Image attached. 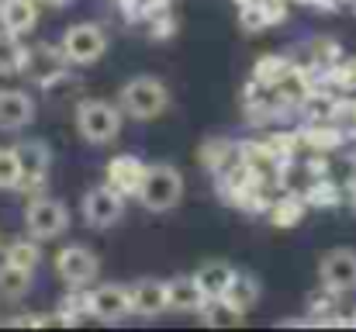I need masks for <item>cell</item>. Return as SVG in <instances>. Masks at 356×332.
<instances>
[{"label":"cell","mask_w":356,"mask_h":332,"mask_svg":"<svg viewBox=\"0 0 356 332\" xmlns=\"http://www.w3.org/2000/svg\"><path fill=\"white\" fill-rule=\"evenodd\" d=\"M121 114L124 111L111 101H101V97H83L76 104V132L83 142L90 145H111L121 135Z\"/></svg>","instance_id":"6da1fadb"},{"label":"cell","mask_w":356,"mask_h":332,"mask_svg":"<svg viewBox=\"0 0 356 332\" xmlns=\"http://www.w3.org/2000/svg\"><path fill=\"white\" fill-rule=\"evenodd\" d=\"M118 108L135 121H152L170 108V90L156 77H131L118 94Z\"/></svg>","instance_id":"7a4b0ae2"},{"label":"cell","mask_w":356,"mask_h":332,"mask_svg":"<svg viewBox=\"0 0 356 332\" xmlns=\"http://www.w3.org/2000/svg\"><path fill=\"white\" fill-rule=\"evenodd\" d=\"M180 198H184V173L173 163L149 166V173L142 180V191H138L142 208H149V212H170V208L180 205Z\"/></svg>","instance_id":"3957f363"},{"label":"cell","mask_w":356,"mask_h":332,"mask_svg":"<svg viewBox=\"0 0 356 332\" xmlns=\"http://www.w3.org/2000/svg\"><path fill=\"white\" fill-rule=\"evenodd\" d=\"M73 63L66 59L63 45H49V42H38L24 52V66H21V77H28L35 87H56L66 80V70Z\"/></svg>","instance_id":"277c9868"},{"label":"cell","mask_w":356,"mask_h":332,"mask_svg":"<svg viewBox=\"0 0 356 332\" xmlns=\"http://www.w3.org/2000/svg\"><path fill=\"white\" fill-rule=\"evenodd\" d=\"M59 45H63V52L73 66H94L108 52V31L94 21H80V24L66 28Z\"/></svg>","instance_id":"5b68a950"},{"label":"cell","mask_w":356,"mask_h":332,"mask_svg":"<svg viewBox=\"0 0 356 332\" xmlns=\"http://www.w3.org/2000/svg\"><path fill=\"white\" fill-rule=\"evenodd\" d=\"M17 156H21V184H17V194H31L38 198L49 184V166H52V149L42 142V139H24L14 145Z\"/></svg>","instance_id":"8992f818"},{"label":"cell","mask_w":356,"mask_h":332,"mask_svg":"<svg viewBox=\"0 0 356 332\" xmlns=\"http://www.w3.org/2000/svg\"><path fill=\"white\" fill-rule=\"evenodd\" d=\"M124 201H128V198H121L111 184H97V187H90V191L83 194L80 215H83V221H87L90 228L104 232V228H115V225L124 219Z\"/></svg>","instance_id":"52a82bcc"},{"label":"cell","mask_w":356,"mask_h":332,"mask_svg":"<svg viewBox=\"0 0 356 332\" xmlns=\"http://www.w3.org/2000/svg\"><path fill=\"white\" fill-rule=\"evenodd\" d=\"M24 228L35 239H59L70 228V208L56 198H31L24 205Z\"/></svg>","instance_id":"ba28073f"},{"label":"cell","mask_w":356,"mask_h":332,"mask_svg":"<svg viewBox=\"0 0 356 332\" xmlns=\"http://www.w3.org/2000/svg\"><path fill=\"white\" fill-rule=\"evenodd\" d=\"M56 274L66 287H90L101 274V260L87 246H66L56 256Z\"/></svg>","instance_id":"9c48e42d"},{"label":"cell","mask_w":356,"mask_h":332,"mask_svg":"<svg viewBox=\"0 0 356 332\" xmlns=\"http://www.w3.org/2000/svg\"><path fill=\"white\" fill-rule=\"evenodd\" d=\"M318 277H322V287H329L336 294L356 291V253L353 249H332V253H325L322 263H318Z\"/></svg>","instance_id":"30bf717a"},{"label":"cell","mask_w":356,"mask_h":332,"mask_svg":"<svg viewBox=\"0 0 356 332\" xmlns=\"http://www.w3.org/2000/svg\"><path fill=\"white\" fill-rule=\"evenodd\" d=\"M145 173H149V166H145L138 156L121 152V156H115V159L104 166V184H111L121 198H138Z\"/></svg>","instance_id":"8fae6325"},{"label":"cell","mask_w":356,"mask_h":332,"mask_svg":"<svg viewBox=\"0 0 356 332\" xmlns=\"http://www.w3.org/2000/svg\"><path fill=\"white\" fill-rule=\"evenodd\" d=\"M90 315L101 322H121L131 315V287L124 284H101L90 291Z\"/></svg>","instance_id":"7c38bea8"},{"label":"cell","mask_w":356,"mask_h":332,"mask_svg":"<svg viewBox=\"0 0 356 332\" xmlns=\"http://www.w3.org/2000/svg\"><path fill=\"white\" fill-rule=\"evenodd\" d=\"M131 287V315H142V319H156L170 308V294H166V280H156V277H142Z\"/></svg>","instance_id":"4fadbf2b"},{"label":"cell","mask_w":356,"mask_h":332,"mask_svg":"<svg viewBox=\"0 0 356 332\" xmlns=\"http://www.w3.org/2000/svg\"><path fill=\"white\" fill-rule=\"evenodd\" d=\"M38 28V3L35 0H0V31L24 38Z\"/></svg>","instance_id":"5bb4252c"},{"label":"cell","mask_w":356,"mask_h":332,"mask_svg":"<svg viewBox=\"0 0 356 332\" xmlns=\"http://www.w3.org/2000/svg\"><path fill=\"white\" fill-rule=\"evenodd\" d=\"M35 121V101L24 90H0V128L21 132Z\"/></svg>","instance_id":"9a60e30c"},{"label":"cell","mask_w":356,"mask_h":332,"mask_svg":"<svg viewBox=\"0 0 356 332\" xmlns=\"http://www.w3.org/2000/svg\"><path fill=\"white\" fill-rule=\"evenodd\" d=\"M166 294H170V312H201L208 305V294L201 291L197 277H173L166 284Z\"/></svg>","instance_id":"2e32d148"},{"label":"cell","mask_w":356,"mask_h":332,"mask_svg":"<svg viewBox=\"0 0 356 332\" xmlns=\"http://www.w3.org/2000/svg\"><path fill=\"white\" fill-rule=\"evenodd\" d=\"M298 135H301V145L312 152H332L346 142V132L336 121H308Z\"/></svg>","instance_id":"e0dca14e"},{"label":"cell","mask_w":356,"mask_h":332,"mask_svg":"<svg viewBox=\"0 0 356 332\" xmlns=\"http://www.w3.org/2000/svg\"><path fill=\"white\" fill-rule=\"evenodd\" d=\"M305 212H308V201H305V194H298V191L280 194V198L270 201V208H266L270 225H277V228H294V225H301Z\"/></svg>","instance_id":"ac0fdd59"},{"label":"cell","mask_w":356,"mask_h":332,"mask_svg":"<svg viewBox=\"0 0 356 332\" xmlns=\"http://www.w3.org/2000/svg\"><path fill=\"white\" fill-rule=\"evenodd\" d=\"M197 159H201L204 170L225 173V170L238 159V142H229V139H204L201 149H197Z\"/></svg>","instance_id":"d6986e66"},{"label":"cell","mask_w":356,"mask_h":332,"mask_svg":"<svg viewBox=\"0 0 356 332\" xmlns=\"http://www.w3.org/2000/svg\"><path fill=\"white\" fill-rule=\"evenodd\" d=\"M42 239H35L31 232L28 235H17V239H10L7 246H3V263H10V267H21V270H38V263H42V246H38Z\"/></svg>","instance_id":"ffe728a7"},{"label":"cell","mask_w":356,"mask_h":332,"mask_svg":"<svg viewBox=\"0 0 356 332\" xmlns=\"http://www.w3.org/2000/svg\"><path fill=\"white\" fill-rule=\"evenodd\" d=\"M194 277H197L201 291H204V294H208V301H211V298H225V291H229V284H232L236 270H232L229 263H222V260H208Z\"/></svg>","instance_id":"44dd1931"},{"label":"cell","mask_w":356,"mask_h":332,"mask_svg":"<svg viewBox=\"0 0 356 332\" xmlns=\"http://www.w3.org/2000/svg\"><path fill=\"white\" fill-rule=\"evenodd\" d=\"M197 315H201V322H204L208 329H238L242 319H245V312H238L236 305L225 301V298H211Z\"/></svg>","instance_id":"7402d4cb"},{"label":"cell","mask_w":356,"mask_h":332,"mask_svg":"<svg viewBox=\"0 0 356 332\" xmlns=\"http://www.w3.org/2000/svg\"><path fill=\"white\" fill-rule=\"evenodd\" d=\"M305 201H308V208H336V205H343L346 198H343V184L336 180V177H315L308 187H305Z\"/></svg>","instance_id":"603a6c76"},{"label":"cell","mask_w":356,"mask_h":332,"mask_svg":"<svg viewBox=\"0 0 356 332\" xmlns=\"http://www.w3.org/2000/svg\"><path fill=\"white\" fill-rule=\"evenodd\" d=\"M291 70H294V59H287V56H259V59L252 63V80H256L259 87L273 90Z\"/></svg>","instance_id":"cb8c5ba5"},{"label":"cell","mask_w":356,"mask_h":332,"mask_svg":"<svg viewBox=\"0 0 356 332\" xmlns=\"http://www.w3.org/2000/svg\"><path fill=\"white\" fill-rule=\"evenodd\" d=\"M31 291V270L0 263V301H21Z\"/></svg>","instance_id":"d4e9b609"},{"label":"cell","mask_w":356,"mask_h":332,"mask_svg":"<svg viewBox=\"0 0 356 332\" xmlns=\"http://www.w3.org/2000/svg\"><path fill=\"white\" fill-rule=\"evenodd\" d=\"M225 301H232L238 312H252L256 301H259V280L252 274H238L236 270V277H232V284L225 291Z\"/></svg>","instance_id":"484cf974"},{"label":"cell","mask_w":356,"mask_h":332,"mask_svg":"<svg viewBox=\"0 0 356 332\" xmlns=\"http://www.w3.org/2000/svg\"><path fill=\"white\" fill-rule=\"evenodd\" d=\"M24 52L28 45H21V38L0 31V77H17L24 66Z\"/></svg>","instance_id":"4316f807"},{"label":"cell","mask_w":356,"mask_h":332,"mask_svg":"<svg viewBox=\"0 0 356 332\" xmlns=\"http://www.w3.org/2000/svg\"><path fill=\"white\" fill-rule=\"evenodd\" d=\"M21 184V156L14 145H0V191H17Z\"/></svg>","instance_id":"83f0119b"},{"label":"cell","mask_w":356,"mask_h":332,"mask_svg":"<svg viewBox=\"0 0 356 332\" xmlns=\"http://www.w3.org/2000/svg\"><path fill=\"white\" fill-rule=\"evenodd\" d=\"M170 35H177V21L163 10V14H156V17H149V38H170Z\"/></svg>","instance_id":"f1b7e54d"},{"label":"cell","mask_w":356,"mask_h":332,"mask_svg":"<svg viewBox=\"0 0 356 332\" xmlns=\"http://www.w3.org/2000/svg\"><path fill=\"white\" fill-rule=\"evenodd\" d=\"M163 10H170V0H138V7H135V17H156V14H163Z\"/></svg>","instance_id":"f546056e"},{"label":"cell","mask_w":356,"mask_h":332,"mask_svg":"<svg viewBox=\"0 0 356 332\" xmlns=\"http://www.w3.org/2000/svg\"><path fill=\"white\" fill-rule=\"evenodd\" d=\"M45 3H49V7H70L73 0H45Z\"/></svg>","instance_id":"4dcf8cb0"},{"label":"cell","mask_w":356,"mask_h":332,"mask_svg":"<svg viewBox=\"0 0 356 332\" xmlns=\"http://www.w3.org/2000/svg\"><path fill=\"white\" fill-rule=\"evenodd\" d=\"M350 322H353V326H356V312H353V315H350Z\"/></svg>","instance_id":"1f68e13d"},{"label":"cell","mask_w":356,"mask_h":332,"mask_svg":"<svg viewBox=\"0 0 356 332\" xmlns=\"http://www.w3.org/2000/svg\"><path fill=\"white\" fill-rule=\"evenodd\" d=\"M0 249H3V246H0Z\"/></svg>","instance_id":"d6a6232c"}]
</instances>
